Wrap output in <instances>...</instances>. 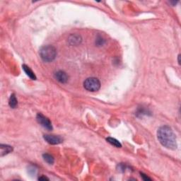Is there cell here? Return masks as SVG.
Masks as SVG:
<instances>
[{
  "label": "cell",
  "mask_w": 181,
  "mask_h": 181,
  "mask_svg": "<svg viewBox=\"0 0 181 181\" xmlns=\"http://www.w3.org/2000/svg\"><path fill=\"white\" fill-rule=\"evenodd\" d=\"M106 140L107 142L110 143L111 145L117 147V148H121L122 147L121 143H120L118 140H117L116 139L113 138V137H107V138L106 139Z\"/></svg>",
  "instance_id": "11"
},
{
  "label": "cell",
  "mask_w": 181,
  "mask_h": 181,
  "mask_svg": "<svg viewBox=\"0 0 181 181\" xmlns=\"http://www.w3.org/2000/svg\"><path fill=\"white\" fill-rule=\"evenodd\" d=\"M36 119L38 122L42 127H44L45 129L48 130L52 129V122H50V120H49L47 117L43 116V115L41 114V113H38L36 116Z\"/></svg>",
  "instance_id": "4"
},
{
  "label": "cell",
  "mask_w": 181,
  "mask_h": 181,
  "mask_svg": "<svg viewBox=\"0 0 181 181\" xmlns=\"http://www.w3.org/2000/svg\"><path fill=\"white\" fill-rule=\"evenodd\" d=\"M44 139L48 144L52 145L59 144L63 141V139L61 137L57 135H44Z\"/></svg>",
  "instance_id": "5"
},
{
  "label": "cell",
  "mask_w": 181,
  "mask_h": 181,
  "mask_svg": "<svg viewBox=\"0 0 181 181\" xmlns=\"http://www.w3.org/2000/svg\"><path fill=\"white\" fill-rule=\"evenodd\" d=\"M82 37L77 34H71L68 38V41L71 45H77L82 43Z\"/></svg>",
  "instance_id": "7"
},
{
  "label": "cell",
  "mask_w": 181,
  "mask_h": 181,
  "mask_svg": "<svg viewBox=\"0 0 181 181\" xmlns=\"http://www.w3.org/2000/svg\"><path fill=\"white\" fill-rule=\"evenodd\" d=\"M9 106H10L11 108H16V107H17V105H18V101H17L16 97V96H15L14 93L11 94L10 98H9Z\"/></svg>",
  "instance_id": "10"
},
{
  "label": "cell",
  "mask_w": 181,
  "mask_h": 181,
  "mask_svg": "<svg viewBox=\"0 0 181 181\" xmlns=\"http://www.w3.org/2000/svg\"><path fill=\"white\" fill-rule=\"evenodd\" d=\"M54 78L57 81L62 83V84H65L68 82V77L67 74L64 71H57L54 73Z\"/></svg>",
  "instance_id": "6"
},
{
  "label": "cell",
  "mask_w": 181,
  "mask_h": 181,
  "mask_svg": "<svg viewBox=\"0 0 181 181\" xmlns=\"http://www.w3.org/2000/svg\"><path fill=\"white\" fill-rule=\"evenodd\" d=\"M157 137L162 146L171 150L177 149V139L175 133L169 126L164 125L158 128Z\"/></svg>",
  "instance_id": "1"
},
{
  "label": "cell",
  "mask_w": 181,
  "mask_h": 181,
  "mask_svg": "<svg viewBox=\"0 0 181 181\" xmlns=\"http://www.w3.org/2000/svg\"><path fill=\"white\" fill-rule=\"evenodd\" d=\"M141 177L142 178V179L144 180H152V179L150 178H149L146 175L144 174V173H141Z\"/></svg>",
  "instance_id": "15"
},
{
  "label": "cell",
  "mask_w": 181,
  "mask_h": 181,
  "mask_svg": "<svg viewBox=\"0 0 181 181\" xmlns=\"http://www.w3.org/2000/svg\"><path fill=\"white\" fill-rule=\"evenodd\" d=\"M180 54H178V64H179V65H180Z\"/></svg>",
  "instance_id": "17"
},
{
  "label": "cell",
  "mask_w": 181,
  "mask_h": 181,
  "mask_svg": "<svg viewBox=\"0 0 181 181\" xmlns=\"http://www.w3.org/2000/svg\"><path fill=\"white\" fill-rule=\"evenodd\" d=\"M43 159H44V161L45 162H47L48 163L50 164V165H52V164L54 163V159L53 156H51L50 154H44L43 155Z\"/></svg>",
  "instance_id": "12"
},
{
  "label": "cell",
  "mask_w": 181,
  "mask_h": 181,
  "mask_svg": "<svg viewBox=\"0 0 181 181\" xmlns=\"http://www.w3.org/2000/svg\"><path fill=\"white\" fill-rule=\"evenodd\" d=\"M0 149H1V156L7 155L13 151V147L7 144H1Z\"/></svg>",
  "instance_id": "8"
},
{
  "label": "cell",
  "mask_w": 181,
  "mask_h": 181,
  "mask_svg": "<svg viewBox=\"0 0 181 181\" xmlns=\"http://www.w3.org/2000/svg\"><path fill=\"white\" fill-rule=\"evenodd\" d=\"M104 43H105L104 39H103L102 37L99 36L97 38H96V44L97 45H99V46H101V45H103V44H104Z\"/></svg>",
  "instance_id": "13"
},
{
  "label": "cell",
  "mask_w": 181,
  "mask_h": 181,
  "mask_svg": "<svg viewBox=\"0 0 181 181\" xmlns=\"http://www.w3.org/2000/svg\"><path fill=\"white\" fill-rule=\"evenodd\" d=\"M39 54L43 61L50 62L55 59L57 56V50L52 45H45L40 49Z\"/></svg>",
  "instance_id": "2"
},
{
  "label": "cell",
  "mask_w": 181,
  "mask_h": 181,
  "mask_svg": "<svg viewBox=\"0 0 181 181\" xmlns=\"http://www.w3.org/2000/svg\"><path fill=\"white\" fill-rule=\"evenodd\" d=\"M126 168H127V167H126V166L124 165V163H120L118 165V169L120 171L124 172V171L126 170Z\"/></svg>",
  "instance_id": "14"
},
{
  "label": "cell",
  "mask_w": 181,
  "mask_h": 181,
  "mask_svg": "<svg viewBox=\"0 0 181 181\" xmlns=\"http://www.w3.org/2000/svg\"><path fill=\"white\" fill-rule=\"evenodd\" d=\"M22 68L23 69H24V71H25L26 75H27L29 78H31L32 80H35V79H36V77H35V74H34L33 71L31 70V69L29 67H28V66L26 65H23Z\"/></svg>",
  "instance_id": "9"
},
{
  "label": "cell",
  "mask_w": 181,
  "mask_h": 181,
  "mask_svg": "<svg viewBox=\"0 0 181 181\" xmlns=\"http://www.w3.org/2000/svg\"><path fill=\"white\" fill-rule=\"evenodd\" d=\"M84 87L88 91L95 92L97 91L101 88V82L97 78L90 77L86 79L84 82Z\"/></svg>",
  "instance_id": "3"
},
{
  "label": "cell",
  "mask_w": 181,
  "mask_h": 181,
  "mask_svg": "<svg viewBox=\"0 0 181 181\" xmlns=\"http://www.w3.org/2000/svg\"><path fill=\"white\" fill-rule=\"evenodd\" d=\"M38 180H49V178H48L47 177H45V176H41L38 178Z\"/></svg>",
  "instance_id": "16"
}]
</instances>
